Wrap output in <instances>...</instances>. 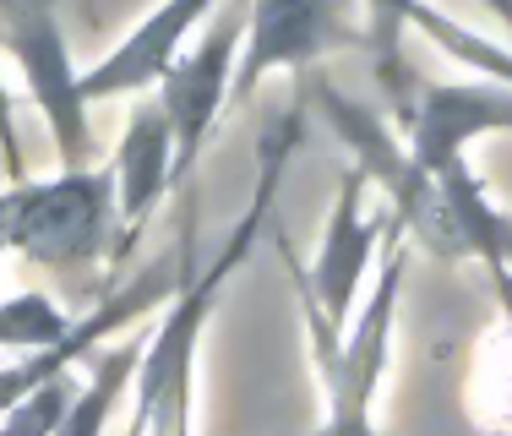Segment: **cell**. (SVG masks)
<instances>
[{
    "label": "cell",
    "instance_id": "obj_1",
    "mask_svg": "<svg viewBox=\"0 0 512 436\" xmlns=\"http://www.w3.org/2000/svg\"><path fill=\"white\" fill-rule=\"evenodd\" d=\"M300 142V109H284L273 131L262 137V153H256V191H251V208L240 213L235 235L224 240L207 268H197V180L180 186V284L164 306V322L158 333L142 344L137 355V377H131V409L142 415V436H191V415H197V360H202V338L207 322H213V306L224 295L229 273L251 257L256 235L267 229L273 218V191L284 180V164Z\"/></svg>",
    "mask_w": 512,
    "mask_h": 436
},
{
    "label": "cell",
    "instance_id": "obj_2",
    "mask_svg": "<svg viewBox=\"0 0 512 436\" xmlns=\"http://www.w3.org/2000/svg\"><path fill=\"white\" fill-rule=\"evenodd\" d=\"M289 262L300 295V317H306L311 338V360H316V382L327 393V415L316 436H382L376 431V398H382L387 377V355H393V317H398V295H404V262H409V224L387 208V235H382V257H376V289L365 300V311L349 317L344 333H333L327 317L316 311V295L306 284V268L295 262L289 240H278Z\"/></svg>",
    "mask_w": 512,
    "mask_h": 436
},
{
    "label": "cell",
    "instance_id": "obj_3",
    "mask_svg": "<svg viewBox=\"0 0 512 436\" xmlns=\"http://www.w3.org/2000/svg\"><path fill=\"white\" fill-rule=\"evenodd\" d=\"M6 246L39 268H88L115 240V175L66 169L55 180H22L0 191Z\"/></svg>",
    "mask_w": 512,
    "mask_h": 436
},
{
    "label": "cell",
    "instance_id": "obj_4",
    "mask_svg": "<svg viewBox=\"0 0 512 436\" xmlns=\"http://www.w3.org/2000/svg\"><path fill=\"white\" fill-rule=\"evenodd\" d=\"M240 33H246V6H218L202 22V39L191 50H180L164 66V77L153 82V99L164 104L169 131H175V191L197 180L202 148L213 137L218 115L229 104V82H235V60H240Z\"/></svg>",
    "mask_w": 512,
    "mask_h": 436
},
{
    "label": "cell",
    "instance_id": "obj_5",
    "mask_svg": "<svg viewBox=\"0 0 512 436\" xmlns=\"http://www.w3.org/2000/svg\"><path fill=\"white\" fill-rule=\"evenodd\" d=\"M0 39L17 55L22 82H28L39 115L50 120V137L66 169H88L93 137H88V99H82V71L71 60V44L60 33V17L50 0H11L0 6Z\"/></svg>",
    "mask_w": 512,
    "mask_h": 436
},
{
    "label": "cell",
    "instance_id": "obj_6",
    "mask_svg": "<svg viewBox=\"0 0 512 436\" xmlns=\"http://www.w3.org/2000/svg\"><path fill=\"white\" fill-rule=\"evenodd\" d=\"M360 44H365V28L349 22L344 0H251L229 99L246 104L278 71L306 77L316 60H327L338 50H360Z\"/></svg>",
    "mask_w": 512,
    "mask_h": 436
},
{
    "label": "cell",
    "instance_id": "obj_7",
    "mask_svg": "<svg viewBox=\"0 0 512 436\" xmlns=\"http://www.w3.org/2000/svg\"><path fill=\"white\" fill-rule=\"evenodd\" d=\"M382 235H387V213H365V175L360 169H344L333 213H327V229H322V240H316V262L311 268L300 262L311 295H316V311L327 317L333 333H344L349 317H355L365 268L376 262Z\"/></svg>",
    "mask_w": 512,
    "mask_h": 436
},
{
    "label": "cell",
    "instance_id": "obj_8",
    "mask_svg": "<svg viewBox=\"0 0 512 436\" xmlns=\"http://www.w3.org/2000/svg\"><path fill=\"white\" fill-rule=\"evenodd\" d=\"M175 284H180V262H164V268L142 273L131 289H120V295H109L104 306H93L88 317H77V322H71V333L60 338V344L28 349L22 360H11V366H0V415H6V409L17 404V398H28L33 387H44V382L66 377V371H77L88 355H99V349H104V338H109V333H120L126 322H137L142 311H153V306H169V295H175Z\"/></svg>",
    "mask_w": 512,
    "mask_h": 436
},
{
    "label": "cell",
    "instance_id": "obj_9",
    "mask_svg": "<svg viewBox=\"0 0 512 436\" xmlns=\"http://www.w3.org/2000/svg\"><path fill=\"white\" fill-rule=\"evenodd\" d=\"M409 159L425 180L442 164L469 159V142L480 131H512V88L480 77V88H425L404 115Z\"/></svg>",
    "mask_w": 512,
    "mask_h": 436
},
{
    "label": "cell",
    "instance_id": "obj_10",
    "mask_svg": "<svg viewBox=\"0 0 512 436\" xmlns=\"http://www.w3.org/2000/svg\"><path fill=\"white\" fill-rule=\"evenodd\" d=\"M218 6H224V0H164V6L148 11L99 66L82 71V99L93 104V99H120V93H148L153 82L164 77V66L186 50V39Z\"/></svg>",
    "mask_w": 512,
    "mask_h": 436
},
{
    "label": "cell",
    "instance_id": "obj_11",
    "mask_svg": "<svg viewBox=\"0 0 512 436\" xmlns=\"http://www.w3.org/2000/svg\"><path fill=\"white\" fill-rule=\"evenodd\" d=\"M109 175H115V213L131 240L164 202V191L175 186V131H169L164 104L148 99V93H137V104H131Z\"/></svg>",
    "mask_w": 512,
    "mask_h": 436
},
{
    "label": "cell",
    "instance_id": "obj_12",
    "mask_svg": "<svg viewBox=\"0 0 512 436\" xmlns=\"http://www.w3.org/2000/svg\"><path fill=\"white\" fill-rule=\"evenodd\" d=\"M137 355L142 344H120V349H99V360H93V377L71 393L66 415H60V426L50 436H104L109 420H115V409L126 404L131 393V377H137Z\"/></svg>",
    "mask_w": 512,
    "mask_h": 436
},
{
    "label": "cell",
    "instance_id": "obj_13",
    "mask_svg": "<svg viewBox=\"0 0 512 436\" xmlns=\"http://www.w3.org/2000/svg\"><path fill=\"white\" fill-rule=\"evenodd\" d=\"M365 6V50L376 60V77H382V88L398 93V115H409V99H404V33L414 22V6L420 0H360Z\"/></svg>",
    "mask_w": 512,
    "mask_h": 436
},
{
    "label": "cell",
    "instance_id": "obj_14",
    "mask_svg": "<svg viewBox=\"0 0 512 436\" xmlns=\"http://www.w3.org/2000/svg\"><path fill=\"white\" fill-rule=\"evenodd\" d=\"M71 311H60L50 295H39V289H22V295H6L0 300V349H17V355H28V349H44V344H60V338L71 333Z\"/></svg>",
    "mask_w": 512,
    "mask_h": 436
},
{
    "label": "cell",
    "instance_id": "obj_15",
    "mask_svg": "<svg viewBox=\"0 0 512 436\" xmlns=\"http://www.w3.org/2000/svg\"><path fill=\"white\" fill-rule=\"evenodd\" d=\"M77 387H82L77 371H66V377L33 387L28 398H17V404L0 415V436H50L60 426V415H66V404H71V393H77Z\"/></svg>",
    "mask_w": 512,
    "mask_h": 436
},
{
    "label": "cell",
    "instance_id": "obj_16",
    "mask_svg": "<svg viewBox=\"0 0 512 436\" xmlns=\"http://www.w3.org/2000/svg\"><path fill=\"white\" fill-rule=\"evenodd\" d=\"M0 175L11 186L28 180V153H22V131H17V99H11L6 82H0Z\"/></svg>",
    "mask_w": 512,
    "mask_h": 436
},
{
    "label": "cell",
    "instance_id": "obj_17",
    "mask_svg": "<svg viewBox=\"0 0 512 436\" xmlns=\"http://www.w3.org/2000/svg\"><path fill=\"white\" fill-rule=\"evenodd\" d=\"M512 273V213H502V224H496V278Z\"/></svg>",
    "mask_w": 512,
    "mask_h": 436
},
{
    "label": "cell",
    "instance_id": "obj_18",
    "mask_svg": "<svg viewBox=\"0 0 512 436\" xmlns=\"http://www.w3.org/2000/svg\"><path fill=\"white\" fill-rule=\"evenodd\" d=\"M485 11L496 17V28H507V39H512V0H480Z\"/></svg>",
    "mask_w": 512,
    "mask_h": 436
},
{
    "label": "cell",
    "instance_id": "obj_19",
    "mask_svg": "<svg viewBox=\"0 0 512 436\" xmlns=\"http://www.w3.org/2000/svg\"><path fill=\"white\" fill-rule=\"evenodd\" d=\"M496 295H502V306H507V317H512V273L496 278Z\"/></svg>",
    "mask_w": 512,
    "mask_h": 436
},
{
    "label": "cell",
    "instance_id": "obj_20",
    "mask_svg": "<svg viewBox=\"0 0 512 436\" xmlns=\"http://www.w3.org/2000/svg\"><path fill=\"white\" fill-rule=\"evenodd\" d=\"M120 436H142V415H137V409L126 415V426H120Z\"/></svg>",
    "mask_w": 512,
    "mask_h": 436
},
{
    "label": "cell",
    "instance_id": "obj_21",
    "mask_svg": "<svg viewBox=\"0 0 512 436\" xmlns=\"http://www.w3.org/2000/svg\"><path fill=\"white\" fill-rule=\"evenodd\" d=\"M82 11H88V17H99V0H82Z\"/></svg>",
    "mask_w": 512,
    "mask_h": 436
},
{
    "label": "cell",
    "instance_id": "obj_22",
    "mask_svg": "<svg viewBox=\"0 0 512 436\" xmlns=\"http://www.w3.org/2000/svg\"><path fill=\"white\" fill-rule=\"evenodd\" d=\"M0 251H6V213H0Z\"/></svg>",
    "mask_w": 512,
    "mask_h": 436
}]
</instances>
